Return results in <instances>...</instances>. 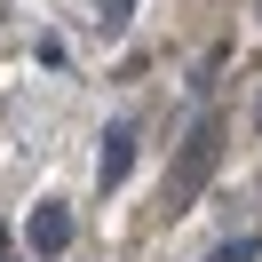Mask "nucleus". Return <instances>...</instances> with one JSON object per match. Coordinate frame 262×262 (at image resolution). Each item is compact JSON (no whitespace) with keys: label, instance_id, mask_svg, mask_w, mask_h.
<instances>
[{"label":"nucleus","instance_id":"nucleus-6","mask_svg":"<svg viewBox=\"0 0 262 262\" xmlns=\"http://www.w3.org/2000/svg\"><path fill=\"white\" fill-rule=\"evenodd\" d=\"M254 127H262V103H254Z\"/></svg>","mask_w":262,"mask_h":262},{"label":"nucleus","instance_id":"nucleus-7","mask_svg":"<svg viewBox=\"0 0 262 262\" xmlns=\"http://www.w3.org/2000/svg\"><path fill=\"white\" fill-rule=\"evenodd\" d=\"M0 246H8V230H0Z\"/></svg>","mask_w":262,"mask_h":262},{"label":"nucleus","instance_id":"nucleus-1","mask_svg":"<svg viewBox=\"0 0 262 262\" xmlns=\"http://www.w3.org/2000/svg\"><path fill=\"white\" fill-rule=\"evenodd\" d=\"M214 159H223V119L207 112V119L191 127V151H183V167L167 175V207H191V199H199V183L214 175Z\"/></svg>","mask_w":262,"mask_h":262},{"label":"nucleus","instance_id":"nucleus-5","mask_svg":"<svg viewBox=\"0 0 262 262\" xmlns=\"http://www.w3.org/2000/svg\"><path fill=\"white\" fill-rule=\"evenodd\" d=\"M207 262H254V238H230V246H214Z\"/></svg>","mask_w":262,"mask_h":262},{"label":"nucleus","instance_id":"nucleus-2","mask_svg":"<svg viewBox=\"0 0 262 262\" xmlns=\"http://www.w3.org/2000/svg\"><path fill=\"white\" fill-rule=\"evenodd\" d=\"M127 167H135V127L119 119V127H103V151H96V183H103V191H119V183H127Z\"/></svg>","mask_w":262,"mask_h":262},{"label":"nucleus","instance_id":"nucleus-4","mask_svg":"<svg viewBox=\"0 0 262 262\" xmlns=\"http://www.w3.org/2000/svg\"><path fill=\"white\" fill-rule=\"evenodd\" d=\"M96 24H103V32H127V24H135V0H103Z\"/></svg>","mask_w":262,"mask_h":262},{"label":"nucleus","instance_id":"nucleus-3","mask_svg":"<svg viewBox=\"0 0 262 262\" xmlns=\"http://www.w3.org/2000/svg\"><path fill=\"white\" fill-rule=\"evenodd\" d=\"M32 246H40V254H64V246H72V214L56 207V199L32 214Z\"/></svg>","mask_w":262,"mask_h":262}]
</instances>
